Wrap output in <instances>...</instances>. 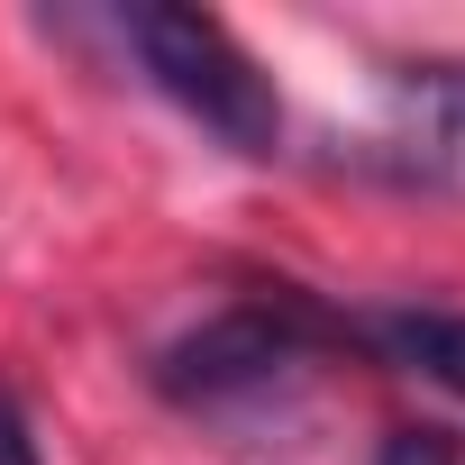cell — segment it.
I'll use <instances>...</instances> for the list:
<instances>
[{
    "label": "cell",
    "instance_id": "cell-1",
    "mask_svg": "<svg viewBox=\"0 0 465 465\" xmlns=\"http://www.w3.org/2000/svg\"><path fill=\"white\" fill-rule=\"evenodd\" d=\"M128 46L146 64V83L201 119L228 155H274L283 146V101H274V74L228 37L210 10H173V0H155V10H128Z\"/></svg>",
    "mask_w": 465,
    "mask_h": 465
},
{
    "label": "cell",
    "instance_id": "cell-2",
    "mask_svg": "<svg viewBox=\"0 0 465 465\" xmlns=\"http://www.w3.org/2000/svg\"><path fill=\"white\" fill-rule=\"evenodd\" d=\"M292 356H302V329H292L283 311H265V302H238V311L201 320L192 338H173L164 365H155V383H164L183 411H219V401L274 392Z\"/></svg>",
    "mask_w": 465,
    "mask_h": 465
},
{
    "label": "cell",
    "instance_id": "cell-3",
    "mask_svg": "<svg viewBox=\"0 0 465 465\" xmlns=\"http://www.w3.org/2000/svg\"><path fill=\"white\" fill-rule=\"evenodd\" d=\"M401 146L420 173L465 183V64H429L401 83Z\"/></svg>",
    "mask_w": 465,
    "mask_h": 465
},
{
    "label": "cell",
    "instance_id": "cell-4",
    "mask_svg": "<svg viewBox=\"0 0 465 465\" xmlns=\"http://www.w3.org/2000/svg\"><path fill=\"white\" fill-rule=\"evenodd\" d=\"M374 338H383L401 365H420L429 383L465 392V320H456V311H392V320H374Z\"/></svg>",
    "mask_w": 465,
    "mask_h": 465
},
{
    "label": "cell",
    "instance_id": "cell-5",
    "mask_svg": "<svg viewBox=\"0 0 465 465\" xmlns=\"http://www.w3.org/2000/svg\"><path fill=\"white\" fill-rule=\"evenodd\" d=\"M374 465H456V438H438V429H392V438L374 447Z\"/></svg>",
    "mask_w": 465,
    "mask_h": 465
},
{
    "label": "cell",
    "instance_id": "cell-6",
    "mask_svg": "<svg viewBox=\"0 0 465 465\" xmlns=\"http://www.w3.org/2000/svg\"><path fill=\"white\" fill-rule=\"evenodd\" d=\"M0 465H46L37 429H28V401L19 392H0Z\"/></svg>",
    "mask_w": 465,
    "mask_h": 465
}]
</instances>
